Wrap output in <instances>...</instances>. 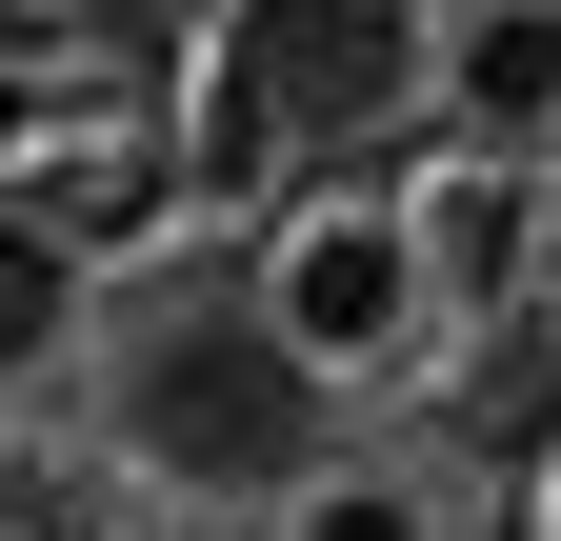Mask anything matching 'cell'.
Wrapping results in <instances>:
<instances>
[{
	"label": "cell",
	"instance_id": "5b68a950",
	"mask_svg": "<svg viewBox=\"0 0 561 541\" xmlns=\"http://www.w3.org/2000/svg\"><path fill=\"white\" fill-rule=\"evenodd\" d=\"M401 200V241H421V281L442 301H522V241H541V200H522V161H421V181H381Z\"/></svg>",
	"mask_w": 561,
	"mask_h": 541
},
{
	"label": "cell",
	"instance_id": "52a82bcc",
	"mask_svg": "<svg viewBox=\"0 0 561 541\" xmlns=\"http://www.w3.org/2000/svg\"><path fill=\"white\" fill-rule=\"evenodd\" d=\"M280 541H421V502H401V482H362V461H321V482L280 502Z\"/></svg>",
	"mask_w": 561,
	"mask_h": 541
},
{
	"label": "cell",
	"instance_id": "6da1fadb",
	"mask_svg": "<svg viewBox=\"0 0 561 541\" xmlns=\"http://www.w3.org/2000/svg\"><path fill=\"white\" fill-rule=\"evenodd\" d=\"M421 21L442 0H201V60H181V181H321V161H362L421 120Z\"/></svg>",
	"mask_w": 561,
	"mask_h": 541
},
{
	"label": "cell",
	"instance_id": "ba28073f",
	"mask_svg": "<svg viewBox=\"0 0 561 541\" xmlns=\"http://www.w3.org/2000/svg\"><path fill=\"white\" fill-rule=\"evenodd\" d=\"M60 21H101V41H161V21H181V0H60Z\"/></svg>",
	"mask_w": 561,
	"mask_h": 541
},
{
	"label": "cell",
	"instance_id": "277c9868",
	"mask_svg": "<svg viewBox=\"0 0 561 541\" xmlns=\"http://www.w3.org/2000/svg\"><path fill=\"white\" fill-rule=\"evenodd\" d=\"M421 120L461 161H541L561 141V0H442L421 21Z\"/></svg>",
	"mask_w": 561,
	"mask_h": 541
},
{
	"label": "cell",
	"instance_id": "7a4b0ae2",
	"mask_svg": "<svg viewBox=\"0 0 561 541\" xmlns=\"http://www.w3.org/2000/svg\"><path fill=\"white\" fill-rule=\"evenodd\" d=\"M101 422H121V461H140L161 502H241V521H280V502L341 461V381L280 342L241 281H201V301H161V321L101 361Z\"/></svg>",
	"mask_w": 561,
	"mask_h": 541
},
{
	"label": "cell",
	"instance_id": "8992f818",
	"mask_svg": "<svg viewBox=\"0 0 561 541\" xmlns=\"http://www.w3.org/2000/svg\"><path fill=\"white\" fill-rule=\"evenodd\" d=\"M81 281L101 261L41 221V200H0V381H60V342H81Z\"/></svg>",
	"mask_w": 561,
	"mask_h": 541
},
{
	"label": "cell",
	"instance_id": "3957f363",
	"mask_svg": "<svg viewBox=\"0 0 561 541\" xmlns=\"http://www.w3.org/2000/svg\"><path fill=\"white\" fill-rule=\"evenodd\" d=\"M241 301H261L321 381H381V361H421V321H442V281H421V241H401V200H280V241H261Z\"/></svg>",
	"mask_w": 561,
	"mask_h": 541
}]
</instances>
